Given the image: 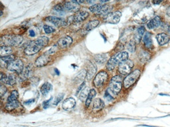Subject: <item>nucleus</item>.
Masks as SVG:
<instances>
[{
    "mask_svg": "<svg viewBox=\"0 0 170 127\" xmlns=\"http://www.w3.org/2000/svg\"><path fill=\"white\" fill-rule=\"evenodd\" d=\"M162 25V19L159 16H156L152 19L147 24V27L149 29H154L160 27Z\"/></svg>",
    "mask_w": 170,
    "mask_h": 127,
    "instance_id": "dca6fc26",
    "label": "nucleus"
},
{
    "mask_svg": "<svg viewBox=\"0 0 170 127\" xmlns=\"http://www.w3.org/2000/svg\"><path fill=\"white\" fill-rule=\"evenodd\" d=\"M7 69L9 71L16 72L17 74H21L23 71V63L21 60L17 59L12 62L9 65L7 66Z\"/></svg>",
    "mask_w": 170,
    "mask_h": 127,
    "instance_id": "1a4fd4ad",
    "label": "nucleus"
},
{
    "mask_svg": "<svg viewBox=\"0 0 170 127\" xmlns=\"http://www.w3.org/2000/svg\"><path fill=\"white\" fill-rule=\"evenodd\" d=\"M96 71H97L96 66H95L93 63L91 62V63L89 64L88 69H87L86 71V79H88V80L91 79L94 76L95 74H96Z\"/></svg>",
    "mask_w": 170,
    "mask_h": 127,
    "instance_id": "6ab92c4d",
    "label": "nucleus"
},
{
    "mask_svg": "<svg viewBox=\"0 0 170 127\" xmlns=\"http://www.w3.org/2000/svg\"><path fill=\"white\" fill-rule=\"evenodd\" d=\"M1 82L4 84L9 85V86H13L16 83V78L13 74H9L6 76V74L1 73Z\"/></svg>",
    "mask_w": 170,
    "mask_h": 127,
    "instance_id": "4468645a",
    "label": "nucleus"
},
{
    "mask_svg": "<svg viewBox=\"0 0 170 127\" xmlns=\"http://www.w3.org/2000/svg\"><path fill=\"white\" fill-rule=\"evenodd\" d=\"M104 103L102 99L97 98L94 100L93 103V110L94 111H100L104 108Z\"/></svg>",
    "mask_w": 170,
    "mask_h": 127,
    "instance_id": "bb28decb",
    "label": "nucleus"
},
{
    "mask_svg": "<svg viewBox=\"0 0 170 127\" xmlns=\"http://www.w3.org/2000/svg\"><path fill=\"white\" fill-rule=\"evenodd\" d=\"M0 92H1V96H4V94H6L7 92V88L6 86H4V85H1V89H0Z\"/></svg>",
    "mask_w": 170,
    "mask_h": 127,
    "instance_id": "79ce46f5",
    "label": "nucleus"
},
{
    "mask_svg": "<svg viewBox=\"0 0 170 127\" xmlns=\"http://www.w3.org/2000/svg\"><path fill=\"white\" fill-rule=\"evenodd\" d=\"M112 9V7L110 5H103L102 7L101 10L98 12V13L96 14V15L102 16V17H106L107 15L111 13V10Z\"/></svg>",
    "mask_w": 170,
    "mask_h": 127,
    "instance_id": "b1692460",
    "label": "nucleus"
},
{
    "mask_svg": "<svg viewBox=\"0 0 170 127\" xmlns=\"http://www.w3.org/2000/svg\"><path fill=\"white\" fill-rule=\"evenodd\" d=\"M166 14L169 17H170V6L168 7H167V9H166Z\"/></svg>",
    "mask_w": 170,
    "mask_h": 127,
    "instance_id": "a18cd8bd",
    "label": "nucleus"
},
{
    "mask_svg": "<svg viewBox=\"0 0 170 127\" xmlns=\"http://www.w3.org/2000/svg\"><path fill=\"white\" fill-rule=\"evenodd\" d=\"M49 41V38L45 36H40L34 41H32L25 48V54L31 56L38 53L41 49L48 44Z\"/></svg>",
    "mask_w": 170,
    "mask_h": 127,
    "instance_id": "f257e3e1",
    "label": "nucleus"
},
{
    "mask_svg": "<svg viewBox=\"0 0 170 127\" xmlns=\"http://www.w3.org/2000/svg\"><path fill=\"white\" fill-rule=\"evenodd\" d=\"M19 106V101L17 100L7 102V104L6 105V109L8 111H11L16 109L17 107Z\"/></svg>",
    "mask_w": 170,
    "mask_h": 127,
    "instance_id": "7c9ffc66",
    "label": "nucleus"
},
{
    "mask_svg": "<svg viewBox=\"0 0 170 127\" xmlns=\"http://www.w3.org/2000/svg\"><path fill=\"white\" fill-rule=\"evenodd\" d=\"M54 11H55L57 14L62 15L64 13V8L63 6L61 4H57L53 7Z\"/></svg>",
    "mask_w": 170,
    "mask_h": 127,
    "instance_id": "e433bc0d",
    "label": "nucleus"
},
{
    "mask_svg": "<svg viewBox=\"0 0 170 127\" xmlns=\"http://www.w3.org/2000/svg\"><path fill=\"white\" fill-rule=\"evenodd\" d=\"M136 42L134 41V40H132V41H130L127 44V49L129 52L133 53L135 51H136Z\"/></svg>",
    "mask_w": 170,
    "mask_h": 127,
    "instance_id": "f704fd0d",
    "label": "nucleus"
},
{
    "mask_svg": "<svg viewBox=\"0 0 170 127\" xmlns=\"http://www.w3.org/2000/svg\"><path fill=\"white\" fill-rule=\"evenodd\" d=\"M104 98L105 99H106V100H108V101H112L113 100L114 98L112 97L108 91H106V93H105V95H104Z\"/></svg>",
    "mask_w": 170,
    "mask_h": 127,
    "instance_id": "a19ab883",
    "label": "nucleus"
},
{
    "mask_svg": "<svg viewBox=\"0 0 170 127\" xmlns=\"http://www.w3.org/2000/svg\"><path fill=\"white\" fill-rule=\"evenodd\" d=\"M156 39H157V42H158L159 45L164 46L167 43H168L170 38L169 35H167L166 33H159L158 34H157Z\"/></svg>",
    "mask_w": 170,
    "mask_h": 127,
    "instance_id": "a211bd4d",
    "label": "nucleus"
},
{
    "mask_svg": "<svg viewBox=\"0 0 170 127\" xmlns=\"http://www.w3.org/2000/svg\"><path fill=\"white\" fill-rule=\"evenodd\" d=\"M85 77H86V70H85V69H82V71L80 72L79 73L77 74L76 78H74V81H75L77 83H81V82L84 81V79H85Z\"/></svg>",
    "mask_w": 170,
    "mask_h": 127,
    "instance_id": "2f4dec72",
    "label": "nucleus"
},
{
    "mask_svg": "<svg viewBox=\"0 0 170 127\" xmlns=\"http://www.w3.org/2000/svg\"><path fill=\"white\" fill-rule=\"evenodd\" d=\"M45 20L49 22V23L53 24L55 26H56L57 27H64L66 26L67 25V23L65 20L55 16H50L47 17Z\"/></svg>",
    "mask_w": 170,
    "mask_h": 127,
    "instance_id": "f8f14e48",
    "label": "nucleus"
},
{
    "mask_svg": "<svg viewBox=\"0 0 170 127\" xmlns=\"http://www.w3.org/2000/svg\"><path fill=\"white\" fill-rule=\"evenodd\" d=\"M52 88V86L51 83H49V82H45V83L41 86L40 91H41V93L42 95L46 96L51 91Z\"/></svg>",
    "mask_w": 170,
    "mask_h": 127,
    "instance_id": "a878e982",
    "label": "nucleus"
},
{
    "mask_svg": "<svg viewBox=\"0 0 170 127\" xmlns=\"http://www.w3.org/2000/svg\"><path fill=\"white\" fill-rule=\"evenodd\" d=\"M141 72L139 69H135L134 71L131 72L129 75H127L123 81V86L125 89H128L136 83L139 77L140 76Z\"/></svg>",
    "mask_w": 170,
    "mask_h": 127,
    "instance_id": "39448f33",
    "label": "nucleus"
},
{
    "mask_svg": "<svg viewBox=\"0 0 170 127\" xmlns=\"http://www.w3.org/2000/svg\"><path fill=\"white\" fill-rule=\"evenodd\" d=\"M12 51H12V48L10 46H2L0 48V55H1V57L11 55Z\"/></svg>",
    "mask_w": 170,
    "mask_h": 127,
    "instance_id": "cd10ccee",
    "label": "nucleus"
},
{
    "mask_svg": "<svg viewBox=\"0 0 170 127\" xmlns=\"http://www.w3.org/2000/svg\"><path fill=\"white\" fill-rule=\"evenodd\" d=\"M14 60L15 56L13 55V54L4 57H1V67H4V68H6V67L7 68V66Z\"/></svg>",
    "mask_w": 170,
    "mask_h": 127,
    "instance_id": "aec40b11",
    "label": "nucleus"
},
{
    "mask_svg": "<svg viewBox=\"0 0 170 127\" xmlns=\"http://www.w3.org/2000/svg\"><path fill=\"white\" fill-rule=\"evenodd\" d=\"M134 67V62L130 60H127L122 62L118 66V72L122 75H127L130 74Z\"/></svg>",
    "mask_w": 170,
    "mask_h": 127,
    "instance_id": "0eeeda50",
    "label": "nucleus"
},
{
    "mask_svg": "<svg viewBox=\"0 0 170 127\" xmlns=\"http://www.w3.org/2000/svg\"><path fill=\"white\" fill-rule=\"evenodd\" d=\"M108 55L106 54H99L94 56V60L98 64H104L107 60Z\"/></svg>",
    "mask_w": 170,
    "mask_h": 127,
    "instance_id": "c85d7f7f",
    "label": "nucleus"
},
{
    "mask_svg": "<svg viewBox=\"0 0 170 127\" xmlns=\"http://www.w3.org/2000/svg\"><path fill=\"white\" fill-rule=\"evenodd\" d=\"M96 95V90L94 89H91V91H90V93L88 95V98H87L86 101H85V105H86V107H89V105L91 103L92 99L95 98Z\"/></svg>",
    "mask_w": 170,
    "mask_h": 127,
    "instance_id": "c756f323",
    "label": "nucleus"
},
{
    "mask_svg": "<svg viewBox=\"0 0 170 127\" xmlns=\"http://www.w3.org/2000/svg\"><path fill=\"white\" fill-rule=\"evenodd\" d=\"M19 98V93L17 90H13L11 91L10 95L8 97V98L7 99V102L9 101H13L17 100V99Z\"/></svg>",
    "mask_w": 170,
    "mask_h": 127,
    "instance_id": "72a5a7b5",
    "label": "nucleus"
},
{
    "mask_svg": "<svg viewBox=\"0 0 170 127\" xmlns=\"http://www.w3.org/2000/svg\"><path fill=\"white\" fill-rule=\"evenodd\" d=\"M90 91L91 90H90L89 88H86L82 89L81 92V93H80L79 99H81L82 101H84L85 99H87V98H88V95L90 93Z\"/></svg>",
    "mask_w": 170,
    "mask_h": 127,
    "instance_id": "473e14b6",
    "label": "nucleus"
},
{
    "mask_svg": "<svg viewBox=\"0 0 170 127\" xmlns=\"http://www.w3.org/2000/svg\"><path fill=\"white\" fill-rule=\"evenodd\" d=\"M108 78V73L105 71L100 72L98 74H96L94 79L93 83L96 88H101L106 83L107 79Z\"/></svg>",
    "mask_w": 170,
    "mask_h": 127,
    "instance_id": "423d86ee",
    "label": "nucleus"
},
{
    "mask_svg": "<svg viewBox=\"0 0 170 127\" xmlns=\"http://www.w3.org/2000/svg\"><path fill=\"white\" fill-rule=\"evenodd\" d=\"M64 93H59L58 95H57L55 99V101L53 102V105H57L60 102H61V101L62 100V99H63L64 98Z\"/></svg>",
    "mask_w": 170,
    "mask_h": 127,
    "instance_id": "58836bf2",
    "label": "nucleus"
},
{
    "mask_svg": "<svg viewBox=\"0 0 170 127\" xmlns=\"http://www.w3.org/2000/svg\"><path fill=\"white\" fill-rule=\"evenodd\" d=\"M139 59L142 63H146V62H147L150 59V54L149 52L147 51H145V50H142V51L140 52L139 53Z\"/></svg>",
    "mask_w": 170,
    "mask_h": 127,
    "instance_id": "393cba45",
    "label": "nucleus"
},
{
    "mask_svg": "<svg viewBox=\"0 0 170 127\" xmlns=\"http://www.w3.org/2000/svg\"><path fill=\"white\" fill-rule=\"evenodd\" d=\"M43 29H44L45 32L47 34H50V33H54V31H55V29L52 28V27L49 26V25H44Z\"/></svg>",
    "mask_w": 170,
    "mask_h": 127,
    "instance_id": "ea45409f",
    "label": "nucleus"
},
{
    "mask_svg": "<svg viewBox=\"0 0 170 127\" xmlns=\"http://www.w3.org/2000/svg\"><path fill=\"white\" fill-rule=\"evenodd\" d=\"M145 32H146V29H145L144 27H140L137 29L134 36V41L136 43H140V42L142 39L143 38Z\"/></svg>",
    "mask_w": 170,
    "mask_h": 127,
    "instance_id": "5701e85b",
    "label": "nucleus"
},
{
    "mask_svg": "<svg viewBox=\"0 0 170 127\" xmlns=\"http://www.w3.org/2000/svg\"><path fill=\"white\" fill-rule=\"evenodd\" d=\"M168 33H169V35H170V26L169 27V28H168Z\"/></svg>",
    "mask_w": 170,
    "mask_h": 127,
    "instance_id": "09e8293b",
    "label": "nucleus"
},
{
    "mask_svg": "<svg viewBox=\"0 0 170 127\" xmlns=\"http://www.w3.org/2000/svg\"><path fill=\"white\" fill-rule=\"evenodd\" d=\"M63 7L65 10L71 12H78L80 9L79 4L75 1H65L63 4Z\"/></svg>",
    "mask_w": 170,
    "mask_h": 127,
    "instance_id": "ddd939ff",
    "label": "nucleus"
},
{
    "mask_svg": "<svg viewBox=\"0 0 170 127\" xmlns=\"http://www.w3.org/2000/svg\"><path fill=\"white\" fill-rule=\"evenodd\" d=\"M29 72H30V68H29V66L26 67V68L23 69V72L20 74V75H21V78H22L23 79H25L29 76Z\"/></svg>",
    "mask_w": 170,
    "mask_h": 127,
    "instance_id": "4c0bfd02",
    "label": "nucleus"
},
{
    "mask_svg": "<svg viewBox=\"0 0 170 127\" xmlns=\"http://www.w3.org/2000/svg\"><path fill=\"white\" fill-rule=\"evenodd\" d=\"M51 60V55H49V54H47V52H45L44 54L40 56L35 61V65L39 67V68H41V67L45 66L47 64H48L50 62Z\"/></svg>",
    "mask_w": 170,
    "mask_h": 127,
    "instance_id": "9b49d317",
    "label": "nucleus"
},
{
    "mask_svg": "<svg viewBox=\"0 0 170 127\" xmlns=\"http://www.w3.org/2000/svg\"><path fill=\"white\" fill-rule=\"evenodd\" d=\"M51 99H52V98L50 99L49 100H47V101H44V102H43V103H42V105H43V107H44L45 109H46V108L48 107L49 105L50 101L51 100Z\"/></svg>",
    "mask_w": 170,
    "mask_h": 127,
    "instance_id": "c03bdc74",
    "label": "nucleus"
},
{
    "mask_svg": "<svg viewBox=\"0 0 170 127\" xmlns=\"http://www.w3.org/2000/svg\"><path fill=\"white\" fill-rule=\"evenodd\" d=\"M29 35L32 37H33V36H35V32L33 31H29Z\"/></svg>",
    "mask_w": 170,
    "mask_h": 127,
    "instance_id": "49530a36",
    "label": "nucleus"
},
{
    "mask_svg": "<svg viewBox=\"0 0 170 127\" xmlns=\"http://www.w3.org/2000/svg\"><path fill=\"white\" fill-rule=\"evenodd\" d=\"M23 36L20 35H5L1 38V45L18 46L23 42Z\"/></svg>",
    "mask_w": 170,
    "mask_h": 127,
    "instance_id": "20e7f679",
    "label": "nucleus"
},
{
    "mask_svg": "<svg viewBox=\"0 0 170 127\" xmlns=\"http://www.w3.org/2000/svg\"><path fill=\"white\" fill-rule=\"evenodd\" d=\"M89 12L86 11H84V10H81V11H79L78 12L74 14V15L72 16L71 18L69 19L70 20V23H81V22L84 21L87 19V17H89Z\"/></svg>",
    "mask_w": 170,
    "mask_h": 127,
    "instance_id": "9d476101",
    "label": "nucleus"
},
{
    "mask_svg": "<svg viewBox=\"0 0 170 127\" xmlns=\"http://www.w3.org/2000/svg\"><path fill=\"white\" fill-rule=\"evenodd\" d=\"M33 101H34V99H31V100H28V101H27L25 102V104H26V105H29L30 103H33Z\"/></svg>",
    "mask_w": 170,
    "mask_h": 127,
    "instance_id": "de8ad7c7",
    "label": "nucleus"
},
{
    "mask_svg": "<svg viewBox=\"0 0 170 127\" xmlns=\"http://www.w3.org/2000/svg\"><path fill=\"white\" fill-rule=\"evenodd\" d=\"M72 43V39L71 36H66L59 40L58 42H57V45H58V47H59V48L64 49L68 48V47L71 45Z\"/></svg>",
    "mask_w": 170,
    "mask_h": 127,
    "instance_id": "2eb2a0df",
    "label": "nucleus"
},
{
    "mask_svg": "<svg viewBox=\"0 0 170 127\" xmlns=\"http://www.w3.org/2000/svg\"><path fill=\"white\" fill-rule=\"evenodd\" d=\"M98 20H92V21H89L84 27V33H89V32L91 31L92 30L96 28V27L99 25Z\"/></svg>",
    "mask_w": 170,
    "mask_h": 127,
    "instance_id": "4be33fe9",
    "label": "nucleus"
},
{
    "mask_svg": "<svg viewBox=\"0 0 170 127\" xmlns=\"http://www.w3.org/2000/svg\"><path fill=\"white\" fill-rule=\"evenodd\" d=\"M84 85H86V82H84L83 81L82 82V83L80 85V86L79 87V88L78 89H77V92H76V93H79L80 91H81L82 90V88H84Z\"/></svg>",
    "mask_w": 170,
    "mask_h": 127,
    "instance_id": "37998d69",
    "label": "nucleus"
},
{
    "mask_svg": "<svg viewBox=\"0 0 170 127\" xmlns=\"http://www.w3.org/2000/svg\"><path fill=\"white\" fill-rule=\"evenodd\" d=\"M122 16V13L120 11L111 12L104 17V21L106 23L110 24H117L119 23Z\"/></svg>",
    "mask_w": 170,
    "mask_h": 127,
    "instance_id": "6e6552de",
    "label": "nucleus"
},
{
    "mask_svg": "<svg viewBox=\"0 0 170 127\" xmlns=\"http://www.w3.org/2000/svg\"><path fill=\"white\" fill-rule=\"evenodd\" d=\"M128 58V53L126 52H119L108 60L106 63V68L108 70L111 71L116 68L117 65H120L122 62L127 60Z\"/></svg>",
    "mask_w": 170,
    "mask_h": 127,
    "instance_id": "f03ea898",
    "label": "nucleus"
},
{
    "mask_svg": "<svg viewBox=\"0 0 170 127\" xmlns=\"http://www.w3.org/2000/svg\"><path fill=\"white\" fill-rule=\"evenodd\" d=\"M143 41L145 46H146L147 48L151 49L153 48V41H152V35L150 33H148V32L145 34V35L144 36Z\"/></svg>",
    "mask_w": 170,
    "mask_h": 127,
    "instance_id": "412c9836",
    "label": "nucleus"
},
{
    "mask_svg": "<svg viewBox=\"0 0 170 127\" xmlns=\"http://www.w3.org/2000/svg\"><path fill=\"white\" fill-rule=\"evenodd\" d=\"M76 105L75 99L70 98H67L62 103V108L66 111H70Z\"/></svg>",
    "mask_w": 170,
    "mask_h": 127,
    "instance_id": "f3484780",
    "label": "nucleus"
},
{
    "mask_svg": "<svg viewBox=\"0 0 170 127\" xmlns=\"http://www.w3.org/2000/svg\"><path fill=\"white\" fill-rule=\"evenodd\" d=\"M122 88V79L120 76H115L111 79L107 91L114 98L120 92Z\"/></svg>",
    "mask_w": 170,
    "mask_h": 127,
    "instance_id": "7ed1b4c3",
    "label": "nucleus"
},
{
    "mask_svg": "<svg viewBox=\"0 0 170 127\" xmlns=\"http://www.w3.org/2000/svg\"><path fill=\"white\" fill-rule=\"evenodd\" d=\"M103 5L101 4H94V5H92V6L90 7V11L92 13H94L95 14H97L98 13V12L101 10V9L102 8V7Z\"/></svg>",
    "mask_w": 170,
    "mask_h": 127,
    "instance_id": "c9c22d12",
    "label": "nucleus"
}]
</instances>
